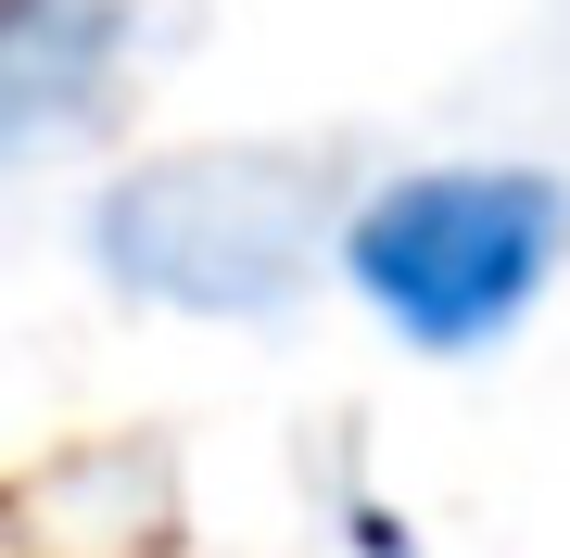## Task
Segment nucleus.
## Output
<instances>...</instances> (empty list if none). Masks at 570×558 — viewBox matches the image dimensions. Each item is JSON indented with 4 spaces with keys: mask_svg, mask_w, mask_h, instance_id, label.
I'll return each instance as SVG.
<instances>
[{
    "mask_svg": "<svg viewBox=\"0 0 570 558\" xmlns=\"http://www.w3.org/2000/svg\"><path fill=\"white\" fill-rule=\"evenodd\" d=\"M343 153L317 140H178L102 178L89 267L165 317H279L343 242Z\"/></svg>",
    "mask_w": 570,
    "mask_h": 558,
    "instance_id": "1",
    "label": "nucleus"
},
{
    "mask_svg": "<svg viewBox=\"0 0 570 558\" xmlns=\"http://www.w3.org/2000/svg\"><path fill=\"white\" fill-rule=\"evenodd\" d=\"M343 280L406 355H494L570 267V178L532 153L393 166L343 204Z\"/></svg>",
    "mask_w": 570,
    "mask_h": 558,
    "instance_id": "2",
    "label": "nucleus"
},
{
    "mask_svg": "<svg viewBox=\"0 0 570 558\" xmlns=\"http://www.w3.org/2000/svg\"><path fill=\"white\" fill-rule=\"evenodd\" d=\"M165 0H0V178L102 140L140 89Z\"/></svg>",
    "mask_w": 570,
    "mask_h": 558,
    "instance_id": "3",
    "label": "nucleus"
}]
</instances>
